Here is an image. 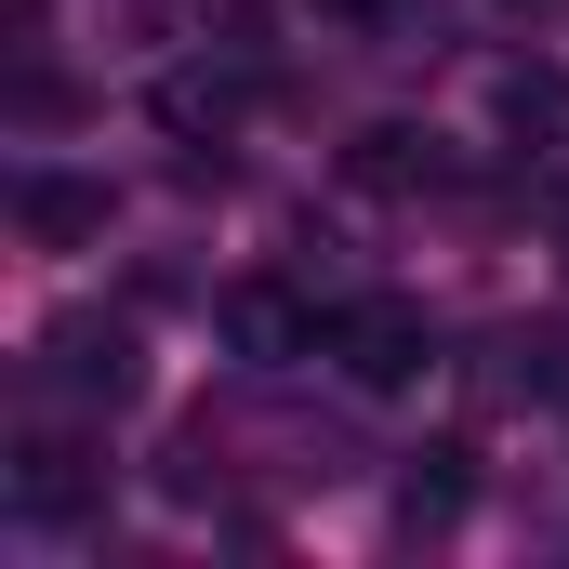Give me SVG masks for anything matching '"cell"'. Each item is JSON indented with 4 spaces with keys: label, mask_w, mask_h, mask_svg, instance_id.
Returning <instances> with one entry per match:
<instances>
[{
    "label": "cell",
    "mask_w": 569,
    "mask_h": 569,
    "mask_svg": "<svg viewBox=\"0 0 569 569\" xmlns=\"http://www.w3.org/2000/svg\"><path fill=\"white\" fill-rule=\"evenodd\" d=\"M13 226H27L40 252H93V239H107V186H80V172H27V186H13Z\"/></svg>",
    "instance_id": "3"
},
{
    "label": "cell",
    "mask_w": 569,
    "mask_h": 569,
    "mask_svg": "<svg viewBox=\"0 0 569 569\" xmlns=\"http://www.w3.org/2000/svg\"><path fill=\"white\" fill-rule=\"evenodd\" d=\"M226 107H239L226 80H172V93H159V120H172V133H226Z\"/></svg>",
    "instance_id": "9"
},
{
    "label": "cell",
    "mask_w": 569,
    "mask_h": 569,
    "mask_svg": "<svg viewBox=\"0 0 569 569\" xmlns=\"http://www.w3.org/2000/svg\"><path fill=\"white\" fill-rule=\"evenodd\" d=\"M93 503V450L80 437H27L13 450V517H80Z\"/></svg>",
    "instance_id": "5"
},
{
    "label": "cell",
    "mask_w": 569,
    "mask_h": 569,
    "mask_svg": "<svg viewBox=\"0 0 569 569\" xmlns=\"http://www.w3.org/2000/svg\"><path fill=\"white\" fill-rule=\"evenodd\" d=\"M345 172H358L371 199H411V186H437L450 159H437V133H398V120H385V133H358V146H345Z\"/></svg>",
    "instance_id": "6"
},
{
    "label": "cell",
    "mask_w": 569,
    "mask_h": 569,
    "mask_svg": "<svg viewBox=\"0 0 569 569\" xmlns=\"http://www.w3.org/2000/svg\"><path fill=\"white\" fill-rule=\"evenodd\" d=\"M331 13H371V0H331Z\"/></svg>",
    "instance_id": "10"
},
{
    "label": "cell",
    "mask_w": 569,
    "mask_h": 569,
    "mask_svg": "<svg viewBox=\"0 0 569 569\" xmlns=\"http://www.w3.org/2000/svg\"><path fill=\"white\" fill-rule=\"evenodd\" d=\"M318 358H331L358 398H398V385H425L437 345H425V318H411V305H345V318L318 331Z\"/></svg>",
    "instance_id": "1"
},
{
    "label": "cell",
    "mask_w": 569,
    "mask_h": 569,
    "mask_svg": "<svg viewBox=\"0 0 569 569\" xmlns=\"http://www.w3.org/2000/svg\"><path fill=\"white\" fill-rule=\"evenodd\" d=\"M503 120H517V133H557V120H569V80H557V67H517V80H503Z\"/></svg>",
    "instance_id": "8"
},
{
    "label": "cell",
    "mask_w": 569,
    "mask_h": 569,
    "mask_svg": "<svg viewBox=\"0 0 569 569\" xmlns=\"http://www.w3.org/2000/svg\"><path fill=\"white\" fill-rule=\"evenodd\" d=\"M212 318H226V345H239V358H305V345H318V318H305L279 279H239Z\"/></svg>",
    "instance_id": "4"
},
{
    "label": "cell",
    "mask_w": 569,
    "mask_h": 569,
    "mask_svg": "<svg viewBox=\"0 0 569 569\" xmlns=\"http://www.w3.org/2000/svg\"><path fill=\"white\" fill-rule=\"evenodd\" d=\"M53 385H67V398H107V411H120V398L146 385V345L120 331V318H53Z\"/></svg>",
    "instance_id": "2"
},
{
    "label": "cell",
    "mask_w": 569,
    "mask_h": 569,
    "mask_svg": "<svg viewBox=\"0 0 569 569\" xmlns=\"http://www.w3.org/2000/svg\"><path fill=\"white\" fill-rule=\"evenodd\" d=\"M450 517H463V450H425L398 477V530H450Z\"/></svg>",
    "instance_id": "7"
}]
</instances>
